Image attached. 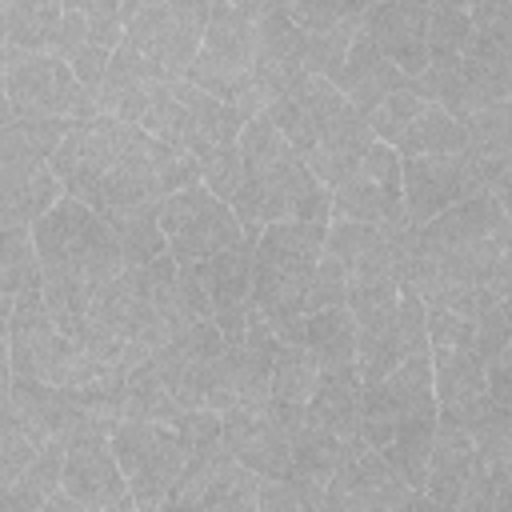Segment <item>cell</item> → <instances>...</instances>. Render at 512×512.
<instances>
[{
    "label": "cell",
    "instance_id": "cell-31",
    "mask_svg": "<svg viewBox=\"0 0 512 512\" xmlns=\"http://www.w3.org/2000/svg\"><path fill=\"white\" fill-rule=\"evenodd\" d=\"M432 436H436V416H416L396 424L392 440L380 448V456L396 468V476L420 492L424 488V472H428V452H432Z\"/></svg>",
    "mask_w": 512,
    "mask_h": 512
},
{
    "label": "cell",
    "instance_id": "cell-45",
    "mask_svg": "<svg viewBox=\"0 0 512 512\" xmlns=\"http://www.w3.org/2000/svg\"><path fill=\"white\" fill-rule=\"evenodd\" d=\"M356 4H316V0H300V4H284V16L304 32V36H320L332 24H340Z\"/></svg>",
    "mask_w": 512,
    "mask_h": 512
},
{
    "label": "cell",
    "instance_id": "cell-18",
    "mask_svg": "<svg viewBox=\"0 0 512 512\" xmlns=\"http://www.w3.org/2000/svg\"><path fill=\"white\" fill-rule=\"evenodd\" d=\"M60 492L72 496L84 512H108L112 504H120L128 496V484L108 448V436H80L68 444Z\"/></svg>",
    "mask_w": 512,
    "mask_h": 512
},
{
    "label": "cell",
    "instance_id": "cell-21",
    "mask_svg": "<svg viewBox=\"0 0 512 512\" xmlns=\"http://www.w3.org/2000/svg\"><path fill=\"white\" fill-rule=\"evenodd\" d=\"M372 144H376V140H372V132H368V120H364L352 104H344V108L316 132L312 148H308L300 160L308 164V172L316 176V184L332 192V188H340L348 176H356V168H360V160L368 156Z\"/></svg>",
    "mask_w": 512,
    "mask_h": 512
},
{
    "label": "cell",
    "instance_id": "cell-9",
    "mask_svg": "<svg viewBox=\"0 0 512 512\" xmlns=\"http://www.w3.org/2000/svg\"><path fill=\"white\" fill-rule=\"evenodd\" d=\"M4 96L16 120H92V96L52 52L24 56L4 72Z\"/></svg>",
    "mask_w": 512,
    "mask_h": 512
},
{
    "label": "cell",
    "instance_id": "cell-12",
    "mask_svg": "<svg viewBox=\"0 0 512 512\" xmlns=\"http://www.w3.org/2000/svg\"><path fill=\"white\" fill-rule=\"evenodd\" d=\"M344 308L352 312V324H356V372H360V384H380L404 360L400 288L396 284L352 288Z\"/></svg>",
    "mask_w": 512,
    "mask_h": 512
},
{
    "label": "cell",
    "instance_id": "cell-6",
    "mask_svg": "<svg viewBox=\"0 0 512 512\" xmlns=\"http://www.w3.org/2000/svg\"><path fill=\"white\" fill-rule=\"evenodd\" d=\"M144 136V128L136 124H120L108 116H92V120H72L64 140L56 144L48 168L60 180L64 196L80 200L84 208H92L96 188L104 184V176L132 152V144Z\"/></svg>",
    "mask_w": 512,
    "mask_h": 512
},
{
    "label": "cell",
    "instance_id": "cell-7",
    "mask_svg": "<svg viewBox=\"0 0 512 512\" xmlns=\"http://www.w3.org/2000/svg\"><path fill=\"white\" fill-rule=\"evenodd\" d=\"M124 16V44L136 48L144 60H152L168 80H184L204 24H208V4L204 0H184V4H120Z\"/></svg>",
    "mask_w": 512,
    "mask_h": 512
},
{
    "label": "cell",
    "instance_id": "cell-48",
    "mask_svg": "<svg viewBox=\"0 0 512 512\" xmlns=\"http://www.w3.org/2000/svg\"><path fill=\"white\" fill-rule=\"evenodd\" d=\"M400 512H436V508L428 504V496H424V492H412V496L404 500V508H400Z\"/></svg>",
    "mask_w": 512,
    "mask_h": 512
},
{
    "label": "cell",
    "instance_id": "cell-39",
    "mask_svg": "<svg viewBox=\"0 0 512 512\" xmlns=\"http://www.w3.org/2000/svg\"><path fill=\"white\" fill-rule=\"evenodd\" d=\"M420 104H424V100L416 96V88H412V84H408V88H400V92H392V96H384V100L364 116V120H368V132H372V140L392 148V144L400 140V132L408 128V120L420 112Z\"/></svg>",
    "mask_w": 512,
    "mask_h": 512
},
{
    "label": "cell",
    "instance_id": "cell-4",
    "mask_svg": "<svg viewBox=\"0 0 512 512\" xmlns=\"http://www.w3.org/2000/svg\"><path fill=\"white\" fill-rule=\"evenodd\" d=\"M256 12L260 4H208V24L184 80L220 104H232L244 120L260 116L252 100V56H256Z\"/></svg>",
    "mask_w": 512,
    "mask_h": 512
},
{
    "label": "cell",
    "instance_id": "cell-32",
    "mask_svg": "<svg viewBox=\"0 0 512 512\" xmlns=\"http://www.w3.org/2000/svg\"><path fill=\"white\" fill-rule=\"evenodd\" d=\"M360 20H364V4H356V8H352L340 24H332L328 32L304 36V72H308V76H320V80H328V84H336L348 48H352V40L360 36Z\"/></svg>",
    "mask_w": 512,
    "mask_h": 512
},
{
    "label": "cell",
    "instance_id": "cell-22",
    "mask_svg": "<svg viewBox=\"0 0 512 512\" xmlns=\"http://www.w3.org/2000/svg\"><path fill=\"white\" fill-rule=\"evenodd\" d=\"M412 80L400 72V68H392L376 48H372V40L360 32L356 40H352V48H348V56H344V68H340V76H336V92L360 112V116H368L384 96H392V92H400V88H408Z\"/></svg>",
    "mask_w": 512,
    "mask_h": 512
},
{
    "label": "cell",
    "instance_id": "cell-17",
    "mask_svg": "<svg viewBox=\"0 0 512 512\" xmlns=\"http://www.w3.org/2000/svg\"><path fill=\"white\" fill-rule=\"evenodd\" d=\"M164 80H168V76H164L152 60H144L136 48H128V44L120 40V48L112 52L104 76L96 80V88H92L88 96H92L96 116H108V120L136 124V128H140L144 108H148L152 92H156Z\"/></svg>",
    "mask_w": 512,
    "mask_h": 512
},
{
    "label": "cell",
    "instance_id": "cell-13",
    "mask_svg": "<svg viewBox=\"0 0 512 512\" xmlns=\"http://www.w3.org/2000/svg\"><path fill=\"white\" fill-rule=\"evenodd\" d=\"M328 220H352V224H400L404 220V192H400V156L388 144H372L360 160L356 176H348L340 188H332Z\"/></svg>",
    "mask_w": 512,
    "mask_h": 512
},
{
    "label": "cell",
    "instance_id": "cell-19",
    "mask_svg": "<svg viewBox=\"0 0 512 512\" xmlns=\"http://www.w3.org/2000/svg\"><path fill=\"white\" fill-rule=\"evenodd\" d=\"M324 252L340 260L348 272V292L368 284H396V248L392 236L376 224H352V220H328L324 228Z\"/></svg>",
    "mask_w": 512,
    "mask_h": 512
},
{
    "label": "cell",
    "instance_id": "cell-43",
    "mask_svg": "<svg viewBox=\"0 0 512 512\" xmlns=\"http://www.w3.org/2000/svg\"><path fill=\"white\" fill-rule=\"evenodd\" d=\"M64 444H40L36 448V456H32V464L24 468V476H20V484L24 488H32L36 496H52V492H60V472H64Z\"/></svg>",
    "mask_w": 512,
    "mask_h": 512
},
{
    "label": "cell",
    "instance_id": "cell-23",
    "mask_svg": "<svg viewBox=\"0 0 512 512\" xmlns=\"http://www.w3.org/2000/svg\"><path fill=\"white\" fill-rule=\"evenodd\" d=\"M472 440L464 428L448 424V420H436V436H432V452H428V472H424V496L436 512H448L460 492H464V480L472 472Z\"/></svg>",
    "mask_w": 512,
    "mask_h": 512
},
{
    "label": "cell",
    "instance_id": "cell-1",
    "mask_svg": "<svg viewBox=\"0 0 512 512\" xmlns=\"http://www.w3.org/2000/svg\"><path fill=\"white\" fill-rule=\"evenodd\" d=\"M236 148H240L244 180H240L236 196L228 200V208L248 240H260V232L268 224H284V220L328 224L332 192L316 184L308 164L272 128L268 116L248 120L236 136Z\"/></svg>",
    "mask_w": 512,
    "mask_h": 512
},
{
    "label": "cell",
    "instance_id": "cell-36",
    "mask_svg": "<svg viewBox=\"0 0 512 512\" xmlns=\"http://www.w3.org/2000/svg\"><path fill=\"white\" fill-rule=\"evenodd\" d=\"M256 496H260V480H256L244 464L228 460V464L208 480V488H204L196 512H256Z\"/></svg>",
    "mask_w": 512,
    "mask_h": 512
},
{
    "label": "cell",
    "instance_id": "cell-50",
    "mask_svg": "<svg viewBox=\"0 0 512 512\" xmlns=\"http://www.w3.org/2000/svg\"><path fill=\"white\" fill-rule=\"evenodd\" d=\"M108 512H140V508H136V500H132V496H124V500H120V504H112Z\"/></svg>",
    "mask_w": 512,
    "mask_h": 512
},
{
    "label": "cell",
    "instance_id": "cell-42",
    "mask_svg": "<svg viewBox=\"0 0 512 512\" xmlns=\"http://www.w3.org/2000/svg\"><path fill=\"white\" fill-rule=\"evenodd\" d=\"M508 328H512V320H508V300L496 304V308H488V312H480V316L472 320V344H468V352H472V360H476L480 368L508 352Z\"/></svg>",
    "mask_w": 512,
    "mask_h": 512
},
{
    "label": "cell",
    "instance_id": "cell-26",
    "mask_svg": "<svg viewBox=\"0 0 512 512\" xmlns=\"http://www.w3.org/2000/svg\"><path fill=\"white\" fill-rule=\"evenodd\" d=\"M304 348L320 372L356 368V324L348 308H324L304 316Z\"/></svg>",
    "mask_w": 512,
    "mask_h": 512
},
{
    "label": "cell",
    "instance_id": "cell-24",
    "mask_svg": "<svg viewBox=\"0 0 512 512\" xmlns=\"http://www.w3.org/2000/svg\"><path fill=\"white\" fill-rule=\"evenodd\" d=\"M64 196L60 180L52 176L48 164H20L0 172V228H24L32 224Z\"/></svg>",
    "mask_w": 512,
    "mask_h": 512
},
{
    "label": "cell",
    "instance_id": "cell-15",
    "mask_svg": "<svg viewBox=\"0 0 512 512\" xmlns=\"http://www.w3.org/2000/svg\"><path fill=\"white\" fill-rule=\"evenodd\" d=\"M424 24H428L424 0H388V4H364L360 32L372 40V48L392 68H400L408 80H416L428 68Z\"/></svg>",
    "mask_w": 512,
    "mask_h": 512
},
{
    "label": "cell",
    "instance_id": "cell-5",
    "mask_svg": "<svg viewBox=\"0 0 512 512\" xmlns=\"http://www.w3.org/2000/svg\"><path fill=\"white\" fill-rule=\"evenodd\" d=\"M244 124L248 120L232 104L212 100L208 92L192 88L188 80H164L152 92L144 120H140V128L152 140H164V144L188 152L192 160L220 148V144H236Z\"/></svg>",
    "mask_w": 512,
    "mask_h": 512
},
{
    "label": "cell",
    "instance_id": "cell-14",
    "mask_svg": "<svg viewBox=\"0 0 512 512\" xmlns=\"http://www.w3.org/2000/svg\"><path fill=\"white\" fill-rule=\"evenodd\" d=\"M412 88H416V96L424 104L444 108L460 124V120H468L472 112H480L488 104H504L508 92H512V72L484 68V64H472L464 56L428 60V68L412 80Z\"/></svg>",
    "mask_w": 512,
    "mask_h": 512
},
{
    "label": "cell",
    "instance_id": "cell-49",
    "mask_svg": "<svg viewBox=\"0 0 512 512\" xmlns=\"http://www.w3.org/2000/svg\"><path fill=\"white\" fill-rule=\"evenodd\" d=\"M12 124V108H8V96H4V80H0V132Z\"/></svg>",
    "mask_w": 512,
    "mask_h": 512
},
{
    "label": "cell",
    "instance_id": "cell-40",
    "mask_svg": "<svg viewBox=\"0 0 512 512\" xmlns=\"http://www.w3.org/2000/svg\"><path fill=\"white\" fill-rule=\"evenodd\" d=\"M196 168H200V184L224 204L236 196V188L244 180V164H240V148L236 144H220V148L196 156Z\"/></svg>",
    "mask_w": 512,
    "mask_h": 512
},
{
    "label": "cell",
    "instance_id": "cell-29",
    "mask_svg": "<svg viewBox=\"0 0 512 512\" xmlns=\"http://www.w3.org/2000/svg\"><path fill=\"white\" fill-rule=\"evenodd\" d=\"M388 404L396 408V420H416V416H436V392H432V364L428 356H408L400 360L384 380H380Z\"/></svg>",
    "mask_w": 512,
    "mask_h": 512
},
{
    "label": "cell",
    "instance_id": "cell-25",
    "mask_svg": "<svg viewBox=\"0 0 512 512\" xmlns=\"http://www.w3.org/2000/svg\"><path fill=\"white\" fill-rule=\"evenodd\" d=\"M360 372L356 368H336V372H320L316 392L308 400V416L312 424H320L324 432H332L336 440H360Z\"/></svg>",
    "mask_w": 512,
    "mask_h": 512
},
{
    "label": "cell",
    "instance_id": "cell-37",
    "mask_svg": "<svg viewBox=\"0 0 512 512\" xmlns=\"http://www.w3.org/2000/svg\"><path fill=\"white\" fill-rule=\"evenodd\" d=\"M472 40V20L468 4H428V24H424V44L428 60H456Z\"/></svg>",
    "mask_w": 512,
    "mask_h": 512
},
{
    "label": "cell",
    "instance_id": "cell-10",
    "mask_svg": "<svg viewBox=\"0 0 512 512\" xmlns=\"http://www.w3.org/2000/svg\"><path fill=\"white\" fill-rule=\"evenodd\" d=\"M108 448L120 464V476L128 484V496L148 508V504H164L180 468H184V448L176 440L172 428L160 424H128L120 420L108 432Z\"/></svg>",
    "mask_w": 512,
    "mask_h": 512
},
{
    "label": "cell",
    "instance_id": "cell-11",
    "mask_svg": "<svg viewBox=\"0 0 512 512\" xmlns=\"http://www.w3.org/2000/svg\"><path fill=\"white\" fill-rule=\"evenodd\" d=\"M304 80V32L284 16V4H260L252 56V100L260 104V116L276 100L292 96Z\"/></svg>",
    "mask_w": 512,
    "mask_h": 512
},
{
    "label": "cell",
    "instance_id": "cell-41",
    "mask_svg": "<svg viewBox=\"0 0 512 512\" xmlns=\"http://www.w3.org/2000/svg\"><path fill=\"white\" fill-rule=\"evenodd\" d=\"M344 304H348V272L340 268L336 256H328L320 248V260H316V272H312V284L304 296V316L324 312V308H344Z\"/></svg>",
    "mask_w": 512,
    "mask_h": 512
},
{
    "label": "cell",
    "instance_id": "cell-35",
    "mask_svg": "<svg viewBox=\"0 0 512 512\" xmlns=\"http://www.w3.org/2000/svg\"><path fill=\"white\" fill-rule=\"evenodd\" d=\"M460 128H464V148L472 156L512 160V116H508V100L472 112L468 120H460Z\"/></svg>",
    "mask_w": 512,
    "mask_h": 512
},
{
    "label": "cell",
    "instance_id": "cell-2",
    "mask_svg": "<svg viewBox=\"0 0 512 512\" xmlns=\"http://www.w3.org/2000/svg\"><path fill=\"white\" fill-rule=\"evenodd\" d=\"M324 228L312 220L268 224L252 252V304L280 344H304V296L324 248Z\"/></svg>",
    "mask_w": 512,
    "mask_h": 512
},
{
    "label": "cell",
    "instance_id": "cell-27",
    "mask_svg": "<svg viewBox=\"0 0 512 512\" xmlns=\"http://www.w3.org/2000/svg\"><path fill=\"white\" fill-rule=\"evenodd\" d=\"M56 24H60V4H52V0L0 4V36L20 56H44V52H52Z\"/></svg>",
    "mask_w": 512,
    "mask_h": 512
},
{
    "label": "cell",
    "instance_id": "cell-16",
    "mask_svg": "<svg viewBox=\"0 0 512 512\" xmlns=\"http://www.w3.org/2000/svg\"><path fill=\"white\" fill-rule=\"evenodd\" d=\"M252 252L256 240H240L236 248L204 260V288H208V308L212 324L224 336V344H244V328L252 316Z\"/></svg>",
    "mask_w": 512,
    "mask_h": 512
},
{
    "label": "cell",
    "instance_id": "cell-38",
    "mask_svg": "<svg viewBox=\"0 0 512 512\" xmlns=\"http://www.w3.org/2000/svg\"><path fill=\"white\" fill-rule=\"evenodd\" d=\"M320 508H324V488L320 484H308L300 476L260 480L256 512H320Z\"/></svg>",
    "mask_w": 512,
    "mask_h": 512
},
{
    "label": "cell",
    "instance_id": "cell-34",
    "mask_svg": "<svg viewBox=\"0 0 512 512\" xmlns=\"http://www.w3.org/2000/svg\"><path fill=\"white\" fill-rule=\"evenodd\" d=\"M320 368L304 344H276L272 356V400L280 404H308L316 392Z\"/></svg>",
    "mask_w": 512,
    "mask_h": 512
},
{
    "label": "cell",
    "instance_id": "cell-46",
    "mask_svg": "<svg viewBox=\"0 0 512 512\" xmlns=\"http://www.w3.org/2000/svg\"><path fill=\"white\" fill-rule=\"evenodd\" d=\"M468 20H472V32L512 48V4L508 0H480V4H468Z\"/></svg>",
    "mask_w": 512,
    "mask_h": 512
},
{
    "label": "cell",
    "instance_id": "cell-33",
    "mask_svg": "<svg viewBox=\"0 0 512 512\" xmlns=\"http://www.w3.org/2000/svg\"><path fill=\"white\" fill-rule=\"evenodd\" d=\"M32 288H40V256H36L32 232L0 228V296L16 300Z\"/></svg>",
    "mask_w": 512,
    "mask_h": 512
},
{
    "label": "cell",
    "instance_id": "cell-28",
    "mask_svg": "<svg viewBox=\"0 0 512 512\" xmlns=\"http://www.w3.org/2000/svg\"><path fill=\"white\" fill-rule=\"evenodd\" d=\"M392 152L400 160H416V156H456L464 152V128L436 104H420V112L408 120V128L400 132V140L392 144Z\"/></svg>",
    "mask_w": 512,
    "mask_h": 512
},
{
    "label": "cell",
    "instance_id": "cell-47",
    "mask_svg": "<svg viewBox=\"0 0 512 512\" xmlns=\"http://www.w3.org/2000/svg\"><path fill=\"white\" fill-rule=\"evenodd\" d=\"M48 512H84V508H80L72 496H64V492H52V496H48Z\"/></svg>",
    "mask_w": 512,
    "mask_h": 512
},
{
    "label": "cell",
    "instance_id": "cell-44",
    "mask_svg": "<svg viewBox=\"0 0 512 512\" xmlns=\"http://www.w3.org/2000/svg\"><path fill=\"white\" fill-rule=\"evenodd\" d=\"M172 432H176V440H180V448L188 456V452H200V448H208V444L220 440V416L208 412V408H192V412H180L176 416Z\"/></svg>",
    "mask_w": 512,
    "mask_h": 512
},
{
    "label": "cell",
    "instance_id": "cell-30",
    "mask_svg": "<svg viewBox=\"0 0 512 512\" xmlns=\"http://www.w3.org/2000/svg\"><path fill=\"white\" fill-rule=\"evenodd\" d=\"M180 416L176 400L168 396V388L156 380L152 364H140L124 376V388H120V420L128 424H160V428H172Z\"/></svg>",
    "mask_w": 512,
    "mask_h": 512
},
{
    "label": "cell",
    "instance_id": "cell-3",
    "mask_svg": "<svg viewBox=\"0 0 512 512\" xmlns=\"http://www.w3.org/2000/svg\"><path fill=\"white\" fill-rule=\"evenodd\" d=\"M32 244L40 256V276L72 280L92 296L124 272V252L116 232L72 196H60L32 224Z\"/></svg>",
    "mask_w": 512,
    "mask_h": 512
},
{
    "label": "cell",
    "instance_id": "cell-8",
    "mask_svg": "<svg viewBox=\"0 0 512 512\" xmlns=\"http://www.w3.org/2000/svg\"><path fill=\"white\" fill-rule=\"evenodd\" d=\"M156 228L168 240V256L176 264H204L244 240L232 208L216 200L204 184L172 192L156 208Z\"/></svg>",
    "mask_w": 512,
    "mask_h": 512
},
{
    "label": "cell",
    "instance_id": "cell-20",
    "mask_svg": "<svg viewBox=\"0 0 512 512\" xmlns=\"http://www.w3.org/2000/svg\"><path fill=\"white\" fill-rule=\"evenodd\" d=\"M220 444L256 480H284L288 468H292L288 440L276 428V420L268 416V408L264 412H228V416H220Z\"/></svg>",
    "mask_w": 512,
    "mask_h": 512
}]
</instances>
